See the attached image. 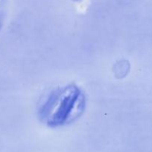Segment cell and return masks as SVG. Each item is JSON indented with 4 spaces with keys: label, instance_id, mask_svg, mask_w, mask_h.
<instances>
[{
    "label": "cell",
    "instance_id": "cell-1",
    "mask_svg": "<svg viewBox=\"0 0 152 152\" xmlns=\"http://www.w3.org/2000/svg\"><path fill=\"white\" fill-rule=\"evenodd\" d=\"M86 98L80 88L68 85L51 91L39 111V117L50 126H60L80 117Z\"/></svg>",
    "mask_w": 152,
    "mask_h": 152
}]
</instances>
